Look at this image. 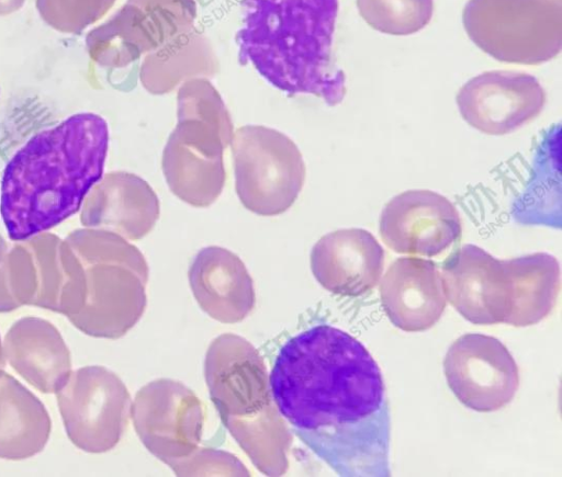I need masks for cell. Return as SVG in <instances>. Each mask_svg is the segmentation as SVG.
Here are the masks:
<instances>
[{
  "instance_id": "3",
  "label": "cell",
  "mask_w": 562,
  "mask_h": 477,
  "mask_svg": "<svg viewBox=\"0 0 562 477\" xmlns=\"http://www.w3.org/2000/svg\"><path fill=\"white\" fill-rule=\"evenodd\" d=\"M338 0H246L239 56L272 86L336 105L345 75L331 63Z\"/></svg>"
},
{
  "instance_id": "18",
  "label": "cell",
  "mask_w": 562,
  "mask_h": 477,
  "mask_svg": "<svg viewBox=\"0 0 562 477\" xmlns=\"http://www.w3.org/2000/svg\"><path fill=\"white\" fill-rule=\"evenodd\" d=\"M218 71V60L209 39L193 27L148 53L139 79L153 94H165L179 83Z\"/></svg>"
},
{
  "instance_id": "22",
  "label": "cell",
  "mask_w": 562,
  "mask_h": 477,
  "mask_svg": "<svg viewBox=\"0 0 562 477\" xmlns=\"http://www.w3.org/2000/svg\"><path fill=\"white\" fill-rule=\"evenodd\" d=\"M115 0H36V9L54 30L61 33L80 34L100 20Z\"/></svg>"
},
{
  "instance_id": "14",
  "label": "cell",
  "mask_w": 562,
  "mask_h": 477,
  "mask_svg": "<svg viewBox=\"0 0 562 477\" xmlns=\"http://www.w3.org/2000/svg\"><path fill=\"white\" fill-rule=\"evenodd\" d=\"M131 396L111 371L91 366L76 372L72 441L89 452H105L120 441L131 416Z\"/></svg>"
},
{
  "instance_id": "15",
  "label": "cell",
  "mask_w": 562,
  "mask_h": 477,
  "mask_svg": "<svg viewBox=\"0 0 562 477\" xmlns=\"http://www.w3.org/2000/svg\"><path fill=\"white\" fill-rule=\"evenodd\" d=\"M311 270L327 291L357 297L372 291L384 268V251L375 237L362 228L338 229L313 246Z\"/></svg>"
},
{
  "instance_id": "20",
  "label": "cell",
  "mask_w": 562,
  "mask_h": 477,
  "mask_svg": "<svg viewBox=\"0 0 562 477\" xmlns=\"http://www.w3.org/2000/svg\"><path fill=\"white\" fill-rule=\"evenodd\" d=\"M104 183L111 193L115 227L128 239L145 237L160 214L159 200L148 182L136 174L121 172Z\"/></svg>"
},
{
  "instance_id": "17",
  "label": "cell",
  "mask_w": 562,
  "mask_h": 477,
  "mask_svg": "<svg viewBox=\"0 0 562 477\" xmlns=\"http://www.w3.org/2000/svg\"><path fill=\"white\" fill-rule=\"evenodd\" d=\"M188 277L201 309L220 322H239L255 307L252 279L239 257L228 249H201L191 262Z\"/></svg>"
},
{
  "instance_id": "7",
  "label": "cell",
  "mask_w": 562,
  "mask_h": 477,
  "mask_svg": "<svg viewBox=\"0 0 562 477\" xmlns=\"http://www.w3.org/2000/svg\"><path fill=\"white\" fill-rule=\"evenodd\" d=\"M235 189L241 204L261 216L286 212L305 181V163L295 143L262 125H245L231 141Z\"/></svg>"
},
{
  "instance_id": "12",
  "label": "cell",
  "mask_w": 562,
  "mask_h": 477,
  "mask_svg": "<svg viewBox=\"0 0 562 477\" xmlns=\"http://www.w3.org/2000/svg\"><path fill=\"white\" fill-rule=\"evenodd\" d=\"M457 104L462 118L487 135H506L535 120L546 104V92L531 75L494 70L464 83Z\"/></svg>"
},
{
  "instance_id": "24",
  "label": "cell",
  "mask_w": 562,
  "mask_h": 477,
  "mask_svg": "<svg viewBox=\"0 0 562 477\" xmlns=\"http://www.w3.org/2000/svg\"><path fill=\"white\" fill-rule=\"evenodd\" d=\"M25 0H0V15L11 14L22 8Z\"/></svg>"
},
{
  "instance_id": "8",
  "label": "cell",
  "mask_w": 562,
  "mask_h": 477,
  "mask_svg": "<svg viewBox=\"0 0 562 477\" xmlns=\"http://www.w3.org/2000/svg\"><path fill=\"white\" fill-rule=\"evenodd\" d=\"M195 18V0H127L88 33L87 49L102 66L125 67L191 30Z\"/></svg>"
},
{
  "instance_id": "2",
  "label": "cell",
  "mask_w": 562,
  "mask_h": 477,
  "mask_svg": "<svg viewBox=\"0 0 562 477\" xmlns=\"http://www.w3.org/2000/svg\"><path fill=\"white\" fill-rule=\"evenodd\" d=\"M108 148V123L90 112L74 114L25 141L0 183V215L10 239H30L77 213L102 178Z\"/></svg>"
},
{
  "instance_id": "10",
  "label": "cell",
  "mask_w": 562,
  "mask_h": 477,
  "mask_svg": "<svg viewBox=\"0 0 562 477\" xmlns=\"http://www.w3.org/2000/svg\"><path fill=\"white\" fill-rule=\"evenodd\" d=\"M443 372L454 396L479 412L505 407L519 386L518 367L507 348L482 333L457 339L447 351Z\"/></svg>"
},
{
  "instance_id": "21",
  "label": "cell",
  "mask_w": 562,
  "mask_h": 477,
  "mask_svg": "<svg viewBox=\"0 0 562 477\" xmlns=\"http://www.w3.org/2000/svg\"><path fill=\"white\" fill-rule=\"evenodd\" d=\"M361 18L390 35H411L424 29L434 13L432 0H357Z\"/></svg>"
},
{
  "instance_id": "23",
  "label": "cell",
  "mask_w": 562,
  "mask_h": 477,
  "mask_svg": "<svg viewBox=\"0 0 562 477\" xmlns=\"http://www.w3.org/2000/svg\"><path fill=\"white\" fill-rule=\"evenodd\" d=\"M169 466L177 476H250L249 470L235 455L210 447H198Z\"/></svg>"
},
{
  "instance_id": "4",
  "label": "cell",
  "mask_w": 562,
  "mask_h": 477,
  "mask_svg": "<svg viewBox=\"0 0 562 477\" xmlns=\"http://www.w3.org/2000/svg\"><path fill=\"white\" fill-rule=\"evenodd\" d=\"M204 376L223 424L256 468L267 476L283 475L293 436L258 350L235 333H223L209 345Z\"/></svg>"
},
{
  "instance_id": "6",
  "label": "cell",
  "mask_w": 562,
  "mask_h": 477,
  "mask_svg": "<svg viewBox=\"0 0 562 477\" xmlns=\"http://www.w3.org/2000/svg\"><path fill=\"white\" fill-rule=\"evenodd\" d=\"M462 22L470 39L499 61L540 65L562 48V0H469Z\"/></svg>"
},
{
  "instance_id": "19",
  "label": "cell",
  "mask_w": 562,
  "mask_h": 477,
  "mask_svg": "<svg viewBox=\"0 0 562 477\" xmlns=\"http://www.w3.org/2000/svg\"><path fill=\"white\" fill-rule=\"evenodd\" d=\"M510 282L509 307L504 323L535 325L553 309L560 291V264L547 252L505 260Z\"/></svg>"
},
{
  "instance_id": "5",
  "label": "cell",
  "mask_w": 562,
  "mask_h": 477,
  "mask_svg": "<svg viewBox=\"0 0 562 477\" xmlns=\"http://www.w3.org/2000/svg\"><path fill=\"white\" fill-rule=\"evenodd\" d=\"M233 136L231 114L213 86L192 83L179 89L177 125L161 159L169 190L194 207L213 204L225 184L223 152Z\"/></svg>"
},
{
  "instance_id": "16",
  "label": "cell",
  "mask_w": 562,
  "mask_h": 477,
  "mask_svg": "<svg viewBox=\"0 0 562 477\" xmlns=\"http://www.w3.org/2000/svg\"><path fill=\"white\" fill-rule=\"evenodd\" d=\"M380 297L391 322L408 332L432 327L447 304L437 264L415 257L391 263L380 283Z\"/></svg>"
},
{
  "instance_id": "9",
  "label": "cell",
  "mask_w": 562,
  "mask_h": 477,
  "mask_svg": "<svg viewBox=\"0 0 562 477\" xmlns=\"http://www.w3.org/2000/svg\"><path fill=\"white\" fill-rule=\"evenodd\" d=\"M131 417L144 446L168 466L199 447L203 405L178 381L159 378L143 386L131 405Z\"/></svg>"
},
{
  "instance_id": "1",
  "label": "cell",
  "mask_w": 562,
  "mask_h": 477,
  "mask_svg": "<svg viewBox=\"0 0 562 477\" xmlns=\"http://www.w3.org/2000/svg\"><path fill=\"white\" fill-rule=\"evenodd\" d=\"M270 389L281 416L341 476H387L390 414L381 371L361 342L314 326L279 351Z\"/></svg>"
},
{
  "instance_id": "11",
  "label": "cell",
  "mask_w": 562,
  "mask_h": 477,
  "mask_svg": "<svg viewBox=\"0 0 562 477\" xmlns=\"http://www.w3.org/2000/svg\"><path fill=\"white\" fill-rule=\"evenodd\" d=\"M379 228L391 250L427 258L446 252L462 232L456 206L430 190H407L392 197L381 212Z\"/></svg>"
},
{
  "instance_id": "13",
  "label": "cell",
  "mask_w": 562,
  "mask_h": 477,
  "mask_svg": "<svg viewBox=\"0 0 562 477\" xmlns=\"http://www.w3.org/2000/svg\"><path fill=\"white\" fill-rule=\"evenodd\" d=\"M440 275L446 299L467 320L504 323L510 293L505 260L475 245H463L443 261Z\"/></svg>"
}]
</instances>
